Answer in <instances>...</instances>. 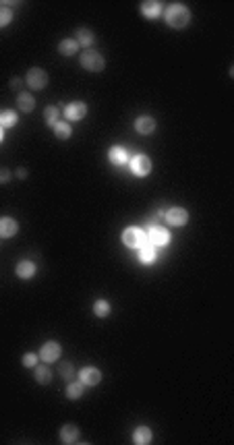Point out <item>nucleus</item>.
Instances as JSON below:
<instances>
[{"mask_svg":"<svg viewBox=\"0 0 234 445\" xmlns=\"http://www.w3.org/2000/svg\"><path fill=\"white\" fill-rule=\"evenodd\" d=\"M191 21V11L180 5V3H172L168 9H166V23H168L172 29H185Z\"/></svg>","mask_w":234,"mask_h":445,"instance_id":"1","label":"nucleus"},{"mask_svg":"<svg viewBox=\"0 0 234 445\" xmlns=\"http://www.w3.org/2000/svg\"><path fill=\"white\" fill-rule=\"evenodd\" d=\"M79 62H81V66L85 68V71H89V73H102L104 68H106V58L99 54V52H95V50H87V52H83L81 58H79Z\"/></svg>","mask_w":234,"mask_h":445,"instance_id":"2","label":"nucleus"},{"mask_svg":"<svg viewBox=\"0 0 234 445\" xmlns=\"http://www.w3.org/2000/svg\"><path fill=\"white\" fill-rule=\"evenodd\" d=\"M123 243H125V247H129V249H141V247L147 243V234H145L141 228H135V226L125 228V232H123Z\"/></svg>","mask_w":234,"mask_h":445,"instance_id":"3","label":"nucleus"},{"mask_svg":"<svg viewBox=\"0 0 234 445\" xmlns=\"http://www.w3.org/2000/svg\"><path fill=\"white\" fill-rule=\"evenodd\" d=\"M129 166H131V172L135 176H139V178H143V176H147L149 172H152V160H149L147 156H143V153H137V156L129 158Z\"/></svg>","mask_w":234,"mask_h":445,"instance_id":"4","label":"nucleus"},{"mask_svg":"<svg viewBox=\"0 0 234 445\" xmlns=\"http://www.w3.org/2000/svg\"><path fill=\"white\" fill-rule=\"evenodd\" d=\"M25 83H27V87H29V89L40 91V89H44L46 85H48V75H46L44 68L33 66V68H29V71H27Z\"/></svg>","mask_w":234,"mask_h":445,"instance_id":"5","label":"nucleus"},{"mask_svg":"<svg viewBox=\"0 0 234 445\" xmlns=\"http://www.w3.org/2000/svg\"><path fill=\"white\" fill-rule=\"evenodd\" d=\"M60 354H62V348H60V344L58 342H54V340H50V342H46V344L40 348V358L46 363V365H50V363H56L58 358H60Z\"/></svg>","mask_w":234,"mask_h":445,"instance_id":"6","label":"nucleus"},{"mask_svg":"<svg viewBox=\"0 0 234 445\" xmlns=\"http://www.w3.org/2000/svg\"><path fill=\"white\" fill-rule=\"evenodd\" d=\"M147 243L154 247H166L170 243V232L162 226H152L147 232Z\"/></svg>","mask_w":234,"mask_h":445,"instance_id":"7","label":"nucleus"},{"mask_svg":"<svg viewBox=\"0 0 234 445\" xmlns=\"http://www.w3.org/2000/svg\"><path fill=\"white\" fill-rule=\"evenodd\" d=\"M77 375H79V381L85 387H93V385H97L99 381H102V371L95 369V367H85V369H81Z\"/></svg>","mask_w":234,"mask_h":445,"instance_id":"8","label":"nucleus"},{"mask_svg":"<svg viewBox=\"0 0 234 445\" xmlns=\"http://www.w3.org/2000/svg\"><path fill=\"white\" fill-rule=\"evenodd\" d=\"M87 114V106L83 101H71L69 106H64V116L66 121H81Z\"/></svg>","mask_w":234,"mask_h":445,"instance_id":"9","label":"nucleus"},{"mask_svg":"<svg viewBox=\"0 0 234 445\" xmlns=\"http://www.w3.org/2000/svg\"><path fill=\"white\" fill-rule=\"evenodd\" d=\"M164 217H166V221H168V224H172V226H185L187 221H189V213H187V209H182V207H172V209H168Z\"/></svg>","mask_w":234,"mask_h":445,"instance_id":"10","label":"nucleus"},{"mask_svg":"<svg viewBox=\"0 0 234 445\" xmlns=\"http://www.w3.org/2000/svg\"><path fill=\"white\" fill-rule=\"evenodd\" d=\"M81 437V431L77 429L75 424H64L60 429V443L64 445H71V443H77Z\"/></svg>","mask_w":234,"mask_h":445,"instance_id":"11","label":"nucleus"},{"mask_svg":"<svg viewBox=\"0 0 234 445\" xmlns=\"http://www.w3.org/2000/svg\"><path fill=\"white\" fill-rule=\"evenodd\" d=\"M19 232V224L13 217H0V238H13Z\"/></svg>","mask_w":234,"mask_h":445,"instance_id":"12","label":"nucleus"},{"mask_svg":"<svg viewBox=\"0 0 234 445\" xmlns=\"http://www.w3.org/2000/svg\"><path fill=\"white\" fill-rule=\"evenodd\" d=\"M160 13H162V3H158V0H145V3H141V15L145 19H156V17H160Z\"/></svg>","mask_w":234,"mask_h":445,"instance_id":"13","label":"nucleus"},{"mask_svg":"<svg viewBox=\"0 0 234 445\" xmlns=\"http://www.w3.org/2000/svg\"><path fill=\"white\" fill-rule=\"evenodd\" d=\"M15 273H17V278H21V280H31L33 276H36V263L19 261V263H17V267H15Z\"/></svg>","mask_w":234,"mask_h":445,"instance_id":"14","label":"nucleus"},{"mask_svg":"<svg viewBox=\"0 0 234 445\" xmlns=\"http://www.w3.org/2000/svg\"><path fill=\"white\" fill-rule=\"evenodd\" d=\"M154 441V433L152 429H147V426H137L135 431H133V443L135 445H147Z\"/></svg>","mask_w":234,"mask_h":445,"instance_id":"15","label":"nucleus"},{"mask_svg":"<svg viewBox=\"0 0 234 445\" xmlns=\"http://www.w3.org/2000/svg\"><path fill=\"white\" fill-rule=\"evenodd\" d=\"M135 131L141 135H152L156 131V121L152 116H139L135 121Z\"/></svg>","mask_w":234,"mask_h":445,"instance_id":"16","label":"nucleus"},{"mask_svg":"<svg viewBox=\"0 0 234 445\" xmlns=\"http://www.w3.org/2000/svg\"><path fill=\"white\" fill-rule=\"evenodd\" d=\"M108 158H110V162H112V164H116V166H125V164L129 162V153H127V149H125V147L114 145V147L108 151Z\"/></svg>","mask_w":234,"mask_h":445,"instance_id":"17","label":"nucleus"},{"mask_svg":"<svg viewBox=\"0 0 234 445\" xmlns=\"http://www.w3.org/2000/svg\"><path fill=\"white\" fill-rule=\"evenodd\" d=\"M75 42L79 44V46H93L95 44V33L91 31V29H87V27H81V29H77V36H75Z\"/></svg>","mask_w":234,"mask_h":445,"instance_id":"18","label":"nucleus"},{"mask_svg":"<svg viewBox=\"0 0 234 445\" xmlns=\"http://www.w3.org/2000/svg\"><path fill=\"white\" fill-rule=\"evenodd\" d=\"M17 106H19L21 112H31L36 108V99H33V95L29 91H21L17 95Z\"/></svg>","mask_w":234,"mask_h":445,"instance_id":"19","label":"nucleus"},{"mask_svg":"<svg viewBox=\"0 0 234 445\" xmlns=\"http://www.w3.org/2000/svg\"><path fill=\"white\" fill-rule=\"evenodd\" d=\"M137 251H139V261L145 263V265H147V263H154L156 257H158V255H156V247L149 245V243H145V245H143L141 249H137Z\"/></svg>","mask_w":234,"mask_h":445,"instance_id":"20","label":"nucleus"},{"mask_svg":"<svg viewBox=\"0 0 234 445\" xmlns=\"http://www.w3.org/2000/svg\"><path fill=\"white\" fill-rule=\"evenodd\" d=\"M33 369H36V373H33V375H36V381H38L40 385H48L50 381H52V371H50L48 365H42V367L36 365Z\"/></svg>","mask_w":234,"mask_h":445,"instance_id":"21","label":"nucleus"},{"mask_svg":"<svg viewBox=\"0 0 234 445\" xmlns=\"http://www.w3.org/2000/svg\"><path fill=\"white\" fill-rule=\"evenodd\" d=\"M58 52H60L62 56H73V54L79 52V44H77L75 40H62V42L58 44Z\"/></svg>","mask_w":234,"mask_h":445,"instance_id":"22","label":"nucleus"},{"mask_svg":"<svg viewBox=\"0 0 234 445\" xmlns=\"http://www.w3.org/2000/svg\"><path fill=\"white\" fill-rule=\"evenodd\" d=\"M54 135H56V139H60V141H66L69 137L73 135V129H71V125L69 123H56L54 125Z\"/></svg>","mask_w":234,"mask_h":445,"instance_id":"23","label":"nucleus"},{"mask_svg":"<svg viewBox=\"0 0 234 445\" xmlns=\"http://www.w3.org/2000/svg\"><path fill=\"white\" fill-rule=\"evenodd\" d=\"M83 391H85V385H83L81 381H73V383H69V387H66V398L79 400L83 396Z\"/></svg>","mask_w":234,"mask_h":445,"instance_id":"24","label":"nucleus"},{"mask_svg":"<svg viewBox=\"0 0 234 445\" xmlns=\"http://www.w3.org/2000/svg\"><path fill=\"white\" fill-rule=\"evenodd\" d=\"M110 311H112V306H110V302L108 300H95L93 302V313H95V317H99V319H104V317H108L110 315Z\"/></svg>","mask_w":234,"mask_h":445,"instance_id":"25","label":"nucleus"},{"mask_svg":"<svg viewBox=\"0 0 234 445\" xmlns=\"http://www.w3.org/2000/svg\"><path fill=\"white\" fill-rule=\"evenodd\" d=\"M58 116H60V110L54 108V106H48V108L44 110V121H46V125H50V127H54V125L58 123Z\"/></svg>","mask_w":234,"mask_h":445,"instance_id":"26","label":"nucleus"},{"mask_svg":"<svg viewBox=\"0 0 234 445\" xmlns=\"http://www.w3.org/2000/svg\"><path fill=\"white\" fill-rule=\"evenodd\" d=\"M58 373H60V377H62L64 381H71L75 375H77L73 363H60V365H58Z\"/></svg>","mask_w":234,"mask_h":445,"instance_id":"27","label":"nucleus"},{"mask_svg":"<svg viewBox=\"0 0 234 445\" xmlns=\"http://www.w3.org/2000/svg\"><path fill=\"white\" fill-rule=\"evenodd\" d=\"M13 21V11L7 9L5 5H0V27H7Z\"/></svg>","mask_w":234,"mask_h":445,"instance_id":"28","label":"nucleus"},{"mask_svg":"<svg viewBox=\"0 0 234 445\" xmlns=\"http://www.w3.org/2000/svg\"><path fill=\"white\" fill-rule=\"evenodd\" d=\"M17 125V114L13 110L3 112V127H15Z\"/></svg>","mask_w":234,"mask_h":445,"instance_id":"29","label":"nucleus"},{"mask_svg":"<svg viewBox=\"0 0 234 445\" xmlns=\"http://www.w3.org/2000/svg\"><path fill=\"white\" fill-rule=\"evenodd\" d=\"M38 358L40 356H36L33 352H27V354H23V367H27V369H33L38 365Z\"/></svg>","mask_w":234,"mask_h":445,"instance_id":"30","label":"nucleus"},{"mask_svg":"<svg viewBox=\"0 0 234 445\" xmlns=\"http://www.w3.org/2000/svg\"><path fill=\"white\" fill-rule=\"evenodd\" d=\"M11 170L9 168H0V184H7L9 180H11Z\"/></svg>","mask_w":234,"mask_h":445,"instance_id":"31","label":"nucleus"},{"mask_svg":"<svg viewBox=\"0 0 234 445\" xmlns=\"http://www.w3.org/2000/svg\"><path fill=\"white\" fill-rule=\"evenodd\" d=\"M15 176H17V178H21V180H25V178H27V170H25V168H19V170L15 172Z\"/></svg>","mask_w":234,"mask_h":445,"instance_id":"32","label":"nucleus"},{"mask_svg":"<svg viewBox=\"0 0 234 445\" xmlns=\"http://www.w3.org/2000/svg\"><path fill=\"white\" fill-rule=\"evenodd\" d=\"M11 87H21V81H19V79H13V81H11Z\"/></svg>","mask_w":234,"mask_h":445,"instance_id":"33","label":"nucleus"},{"mask_svg":"<svg viewBox=\"0 0 234 445\" xmlns=\"http://www.w3.org/2000/svg\"><path fill=\"white\" fill-rule=\"evenodd\" d=\"M5 141V131H3V127H0V143Z\"/></svg>","mask_w":234,"mask_h":445,"instance_id":"34","label":"nucleus"},{"mask_svg":"<svg viewBox=\"0 0 234 445\" xmlns=\"http://www.w3.org/2000/svg\"><path fill=\"white\" fill-rule=\"evenodd\" d=\"M0 125H3V112H0Z\"/></svg>","mask_w":234,"mask_h":445,"instance_id":"35","label":"nucleus"}]
</instances>
